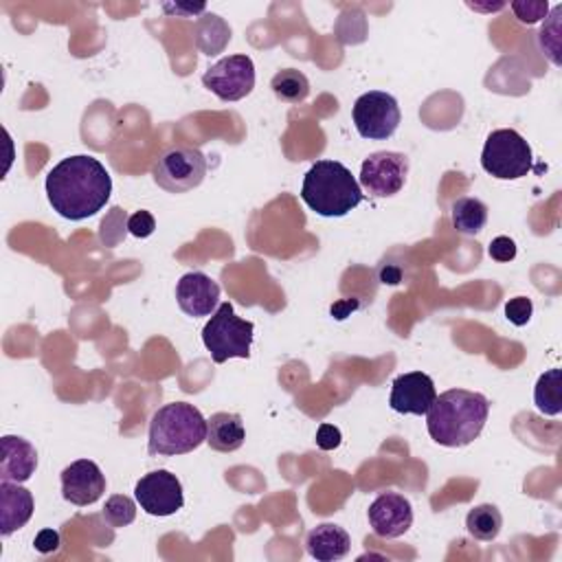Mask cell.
I'll return each mask as SVG.
<instances>
[{
  "label": "cell",
  "mask_w": 562,
  "mask_h": 562,
  "mask_svg": "<svg viewBox=\"0 0 562 562\" xmlns=\"http://www.w3.org/2000/svg\"><path fill=\"white\" fill-rule=\"evenodd\" d=\"M255 326L235 315L229 302L220 304L202 330V343L211 352L215 365L231 359H248Z\"/></svg>",
  "instance_id": "5"
},
{
  "label": "cell",
  "mask_w": 562,
  "mask_h": 562,
  "mask_svg": "<svg viewBox=\"0 0 562 562\" xmlns=\"http://www.w3.org/2000/svg\"><path fill=\"white\" fill-rule=\"evenodd\" d=\"M488 222V207L479 198H459L453 202V226L461 235H477Z\"/></svg>",
  "instance_id": "22"
},
{
  "label": "cell",
  "mask_w": 562,
  "mask_h": 562,
  "mask_svg": "<svg viewBox=\"0 0 562 562\" xmlns=\"http://www.w3.org/2000/svg\"><path fill=\"white\" fill-rule=\"evenodd\" d=\"M510 10L514 12L516 21L523 25H536L549 14L547 0H518V3H510Z\"/></svg>",
  "instance_id": "26"
},
{
  "label": "cell",
  "mask_w": 562,
  "mask_h": 562,
  "mask_svg": "<svg viewBox=\"0 0 562 562\" xmlns=\"http://www.w3.org/2000/svg\"><path fill=\"white\" fill-rule=\"evenodd\" d=\"M196 43L198 47L207 54V56H218L231 40V30L229 25L215 16V14H204L194 30Z\"/></svg>",
  "instance_id": "21"
},
{
  "label": "cell",
  "mask_w": 562,
  "mask_h": 562,
  "mask_svg": "<svg viewBox=\"0 0 562 562\" xmlns=\"http://www.w3.org/2000/svg\"><path fill=\"white\" fill-rule=\"evenodd\" d=\"M270 89L274 93L277 99L286 102V104H302L308 99L311 95V82L308 78L297 71V69H284L279 71L272 82H270Z\"/></svg>",
  "instance_id": "24"
},
{
  "label": "cell",
  "mask_w": 562,
  "mask_h": 562,
  "mask_svg": "<svg viewBox=\"0 0 562 562\" xmlns=\"http://www.w3.org/2000/svg\"><path fill=\"white\" fill-rule=\"evenodd\" d=\"M113 178L89 154L69 156L47 176V198L58 215L80 222L97 215L110 200Z\"/></svg>",
  "instance_id": "1"
},
{
  "label": "cell",
  "mask_w": 562,
  "mask_h": 562,
  "mask_svg": "<svg viewBox=\"0 0 562 562\" xmlns=\"http://www.w3.org/2000/svg\"><path fill=\"white\" fill-rule=\"evenodd\" d=\"M352 117L359 134L370 141L391 139L402 119L398 99L383 91H370L361 95L354 104Z\"/></svg>",
  "instance_id": "8"
},
{
  "label": "cell",
  "mask_w": 562,
  "mask_h": 562,
  "mask_svg": "<svg viewBox=\"0 0 562 562\" xmlns=\"http://www.w3.org/2000/svg\"><path fill=\"white\" fill-rule=\"evenodd\" d=\"M0 450H3V459H0V479L25 483L34 477L38 468V450L32 442L19 435H5L0 440Z\"/></svg>",
  "instance_id": "17"
},
{
  "label": "cell",
  "mask_w": 562,
  "mask_h": 562,
  "mask_svg": "<svg viewBox=\"0 0 562 562\" xmlns=\"http://www.w3.org/2000/svg\"><path fill=\"white\" fill-rule=\"evenodd\" d=\"M34 494L14 481L0 483V536L8 538L23 529L34 516Z\"/></svg>",
  "instance_id": "16"
},
{
  "label": "cell",
  "mask_w": 562,
  "mask_h": 562,
  "mask_svg": "<svg viewBox=\"0 0 562 562\" xmlns=\"http://www.w3.org/2000/svg\"><path fill=\"white\" fill-rule=\"evenodd\" d=\"M341 431L332 424H321L319 426V433H317V446L321 450H335L341 446Z\"/></svg>",
  "instance_id": "30"
},
{
  "label": "cell",
  "mask_w": 562,
  "mask_h": 562,
  "mask_svg": "<svg viewBox=\"0 0 562 562\" xmlns=\"http://www.w3.org/2000/svg\"><path fill=\"white\" fill-rule=\"evenodd\" d=\"M154 183L169 194H187L207 176V159L198 148L169 145L165 148L152 169Z\"/></svg>",
  "instance_id": "7"
},
{
  "label": "cell",
  "mask_w": 562,
  "mask_h": 562,
  "mask_svg": "<svg viewBox=\"0 0 562 562\" xmlns=\"http://www.w3.org/2000/svg\"><path fill=\"white\" fill-rule=\"evenodd\" d=\"M246 440L244 422L237 413H215L207 420V444L218 453H235Z\"/></svg>",
  "instance_id": "19"
},
{
  "label": "cell",
  "mask_w": 562,
  "mask_h": 562,
  "mask_svg": "<svg viewBox=\"0 0 562 562\" xmlns=\"http://www.w3.org/2000/svg\"><path fill=\"white\" fill-rule=\"evenodd\" d=\"M503 527V514L496 505L492 503H483L477 505L468 512L466 516V529L472 538L481 540V542H492Z\"/></svg>",
  "instance_id": "20"
},
{
  "label": "cell",
  "mask_w": 562,
  "mask_h": 562,
  "mask_svg": "<svg viewBox=\"0 0 562 562\" xmlns=\"http://www.w3.org/2000/svg\"><path fill=\"white\" fill-rule=\"evenodd\" d=\"M207 442V420L187 402L161 407L150 422V455H187Z\"/></svg>",
  "instance_id": "4"
},
{
  "label": "cell",
  "mask_w": 562,
  "mask_h": 562,
  "mask_svg": "<svg viewBox=\"0 0 562 562\" xmlns=\"http://www.w3.org/2000/svg\"><path fill=\"white\" fill-rule=\"evenodd\" d=\"M534 402L536 409L542 415H560L562 411V372L560 370H549L545 372L534 389Z\"/></svg>",
  "instance_id": "23"
},
{
  "label": "cell",
  "mask_w": 562,
  "mask_h": 562,
  "mask_svg": "<svg viewBox=\"0 0 562 562\" xmlns=\"http://www.w3.org/2000/svg\"><path fill=\"white\" fill-rule=\"evenodd\" d=\"M34 547L40 551V553H54L60 549V534L56 529H43L36 540H34Z\"/></svg>",
  "instance_id": "31"
},
{
  "label": "cell",
  "mask_w": 562,
  "mask_h": 562,
  "mask_svg": "<svg viewBox=\"0 0 562 562\" xmlns=\"http://www.w3.org/2000/svg\"><path fill=\"white\" fill-rule=\"evenodd\" d=\"M128 231L134 235V237H150L154 231H156V222L152 218L150 211H137L128 218Z\"/></svg>",
  "instance_id": "28"
},
{
  "label": "cell",
  "mask_w": 562,
  "mask_h": 562,
  "mask_svg": "<svg viewBox=\"0 0 562 562\" xmlns=\"http://www.w3.org/2000/svg\"><path fill=\"white\" fill-rule=\"evenodd\" d=\"M104 518L110 527H126L137 518V503L126 494H115L104 505Z\"/></svg>",
  "instance_id": "25"
},
{
  "label": "cell",
  "mask_w": 562,
  "mask_h": 562,
  "mask_svg": "<svg viewBox=\"0 0 562 562\" xmlns=\"http://www.w3.org/2000/svg\"><path fill=\"white\" fill-rule=\"evenodd\" d=\"M202 84L222 102H239L255 89V65L248 56L222 58L207 69Z\"/></svg>",
  "instance_id": "9"
},
{
  "label": "cell",
  "mask_w": 562,
  "mask_h": 562,
  "mask_svg": "<svg viewBox=\"0 0 562 562\" xmlns=\"http://www.w3.org/2000/svg\"><path fill=\"white\" fill-rule=\"evenodd\" d=\"M531 148L516 130H494L483 145L481 167L499 180H518L531 172Z\"/></svg>",
  "instance_id": "6"
},
{
  "label": "cell",
  "mask_w": 562,
  "mask_h": 562,
  "mask_svg": "<svg viewBox=\"0 0 562 562\" xmlns=\"http://www.w3.org/2000/svg\"><path fill=\"white\" fill-rule=\"evenodd\" d=\"M531 315H534V304L527 297H514L505 304V319L516 328L527 326L531 321Z\"/></svg>",
  "instance_id": "27"
},
{
  "label": "cell",
  "mask_w": 562,
  "mask_h": 562,
  "mask_svg": "<svg viewBox=\"0 0 562 562\" xmlns=\"http://www.w3.org/2000/svg\"><path fill=\"white\" fill-rule=\"evenodd\" d=\"M435 398L437 391L433 378L422 372H411L394 380L389 405L396 413L402 415H426Z\"/></svg>",
  "instance_id": "12"
},
{
  "label": "cell",
  "mask_w": 562,
  "mask_h": 562,
  "mask_svg": "<svg viewBox=\"0 0 562 562\" xmlns=\"http://www.w3.org/2000/svg\"><path fill=\"white\" fill-rule=\"evenodd\" d=\"M176 302L187 317H211L218 311L220 286L204 272H187L176 286Z\"/></svg>",
  "instance_id": "15"
},
{
  "label": "cell",
  "mask_w": 562,
  "mask_h": 562,
  "mask_svg": "<svg viewBox=\"0 0 562 562\" xmlns=\"http://www.w3.org/2000/svg\"><path fill=\"white\" fill-rule=\"evenodd\" d=\"M488 253L496 261H512L516 257V244H514V239H510L505 235H499V237L492 239Z\"/></svg>",
  "instance_id": "29"
},
{
  "label": "cell",
  "mask_w": 562,
  "mask_h": 562,
  "mask_svg": "<svg viewBox=\"0 0 562 562\" xmlns=\"http://www.w3.org/2000/svg\"><path fill=\"white\" fill-rule=\"evenodd\" d=\"M306 547L313 558L321 562H335V560H343L350 553L352 538L343 527L335 523H324L308 534Z\"/></svg>",
  "instance_id": "18"
},
{
  "label": "cell",
  "mask_w": 562,
  "mask_h": 562,
  "mask_svg": "<svg viewBox=\"0 0 562 562\" xmlns=\"http://www.w3.org/2000/svg\"><path fill=\"white\" fill-rule=\"evenodd\" d=\"M106 492V477L102 468L91 459H80L65 468L62 472V496L78 505L86 507L97 503Z\"/></svg>",
  "instance_id": "14"
},
{
  "label": "cell",
  "mask_w": 562,
  "mask_h": 562,
  "mask_svg": "<svg viewBox=\"0 0 562 562\" xmlns=\"http://www.w3.org/2000/svg\"><path fill=\"white\" fill-rule=\"evenodd\" d=\"M134 499L150 516H172L185 505L183 483L169 470H154L134 485Z\"/></svg>",
  "instance_id": "11"
},
{
  "label": "cell",
  "mask_w": 562,
  "mask_h": 562,
  "mask_svg": "<svg viewBox=\"0 0 562 562\" xmlns=\"http://www.w3.org/2000/svg\"><path fill=\"white\" fill-rule=\"evenodd\" d=\"M370 525L380 538H400L413 525V505L398 492H385L370 505Z\"/></svg>",
  "instance_id": "13"
},
{
  "label": "cell",
  "mask_w": 562,
  "mask_h": 562,
  "mask_svg": "<svg viewBox=\"0 0 562 562\" xmlns=\"http://www.w3.org/2000/svg\"><path fill=\"white\" fill-rule=\"evenodd\" d=\"M165 12H174V14H180V12H204V8H198V10H194V8H172V5H165Z\"/></svg>",
  "instance_id": "32"
},
{
  "label": "cell",
  "mask_w": 562,
  "mask_h": 562,
  "mask_svg": "<svg viewBox=\"0 0 562 562\" xmlns=\"http://www.w3.org/2000/svg\"><path fill=\"white\" fill-rule=\"evenodd\" d=\"M365 194L354 174L339 161H317L302 187V200L324 218H343L363 202Z\"/></svg>",
  "instance_id": "3"
},
{
  "label": "cell",
  "mask_w": 562,
  "mask_h": 562,
  "mask_svg": "<svg viewBox=\"0 0 562 562\" xmlns=\"http://www.w3.org/2000/svg\"><path fill=\"white\" fill-rule=\"evenodd\" d=\"M409 176V159L402 152H374L363 161L361 187L374 198H391L405 185Z\"/></svg>",
  "instance_id": "10"
},
{
  "label": "cell",
  "mask_w": 562,
  "mask_h": 562,
  "mask_svg": "<svg viewBox=\"0 0 562 562\" xmlns=\"http://www.w3.org/2000/svg\"><path fill=\"white\" fill-rule=\"evenodd\" d=\"M490 415V402L483 394L450 389L435 398L426 413L429 435L446 448H464L472 444Z\"/></svg>",
  "instance_id": "2"
}]
</instances>
